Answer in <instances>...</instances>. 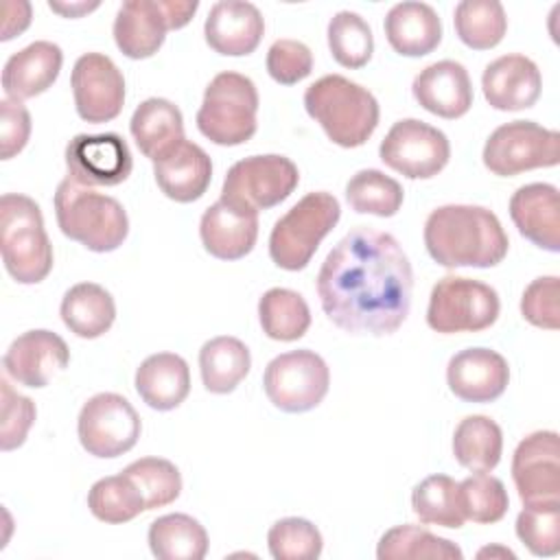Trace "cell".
<instances>
[{
    "instance_id": "obj_49",
    "label": "cell",
    "mask_w": 560,
    "mask_h": 560,
    "mask_svg": "<svg viewBox=\"0 0 560 560\" xmlns=\"http://www.w3.org/2000/svg\"><path fill=\"white\" fill-rule=\"evenodd\" d=\"M2 33L0 39L9 42L15 35H20L22 31H26V26L31 24V4L24 0H7L2 4Z\"/></svg>"
},
{
    "instance_id": "obj_41",
    "label": "cell",
    "mask_w": 560,
    "mask_h": 560,
    "mask_svg": "<svg viewBox=\"0 0 560 560\" xmlns=\"http://www.w3.org/2000/svg\"><path fill=\"white\" fill-rule=\"evenodd\" d=\"M516 516L518 540L540 558L558 556L560 551V501L523 503Z\"/></svg>"
},
{
    "instance_id": "obj_40",
    "label": "cell",
    "mask_w": 560,
    "mask_h": 560,
    "mask_svg": "<svg viewBox=\"0 0 560 560\" xmlns=\"http://www.w3.org/2000/svg\"><path fill=\"white\" fill-rule=\"evenodd\" d=\"M328 48L332 59L350 70L363 68L374 52L370 24L354 11H339L328 22Z\"/></svg>"
},
{
    "instance_id": "obj_4",
    "label": "cell",
    "mask_w": 560,
    "mask_h": 560,
    "mask_svg": "<svg viewBox=\"0 0 560 560\" xmlns=\"http://www.w3.org/2000/svg\"><path fill=\"white\" fill-rule=\"evenodd\" d=\"M55 217L63 236L96 254L118 249L129 234V219L118 199L70 177L61 179L55 190Z\"/></svg>"
},
{
    "instance_id": "obj_9",
    "label": "cell",
    "mask_w": 560,
    "mask_h": 560,
    "mask_svg": "<svg viewBox=\"0 0 560 560\" xmlns=\"http://www.w3.org/2000/svg\"><path fill=\"white\" fill-rule=\"evenodd\" d=\"M298 184L300 171L289 158L278 153L249 155L228 168L219 199L258 212L282 203Z\"/></svg>"
},
{
    "instance_id": "obj_35",
    "label": "cell",
    "mask_w": 560,
    "mask_h": 560,
    "mask_svg": "<svg viewBox=\"0 0 560 560\" xmlns=\"http://www.w3.org/2000/svg\"><path fill=\"white\" fill-rule=\"evenodd\" d=\"M378 560H462V549L424 527L396 525L387 529L376 547Z\"/></svg>"
},
{
    "instance_id": "obj_37",
    "label": "cell",
    "mask_w": 560,
    "mask_h": 560,
    "mask_svg": "<svg viewBox=\"0 0 560 560\" xmlns=\"http://www.w3.org/2000/svg\"><path fill=\"white\" fill-rule=\"evenodd\" d=\"M411 510L424 525L459 529L464 512L459 505L457 481L448 475H429L411 492Z\"/></svg>"
},
{
    "instance_id": "obj_42",
    "label": "cell",
    "mask_w": 560,
    "mask_h": 560,
    "mask_svg": "<svg viewBox=\"0 0 560 560\" xmlns=\"http://www.w3.org/2000/svg\"><path fill=\"white\" fill-rule=\"evenodd\" d=\"M459 505L466 521L490 525L508 514L510 497L501 479L488 472H475L457 483Z\"/></svg>"
},
{
    "instance_id": "obj_17",
    "label": "cell",
    "mask_w": 560,
    "mask_h": 560,
    "mask_svg": "<svg viewBox=\"0 0 560 560\" xmlns=\"http://www.w3.org/2000/svg\"><path fill=\"white\" fill-rule=\"evenodd\" d=\"M70 363L68 343L52 330H26L4 352V372L24 387H46Z\"/></svg>"
},
{
    "instance_id": "obj_51",
    "label": "cell",
    "mask_w": 560,
    "mask_h": 560,
    "mask_svg": "<svg viewBox=\"0 0 560 560\" xmlns=\"http://www.w3.org/2000/svg\"><path fill=\"white\" fill-rule=\"evenodd\" d=\"M98 4L101 2H83V0H79V2H55V0H50L48 2V7L57 13H61L63 18H81V15L98 9Z\"/></svg>"
},
{
    "instance_id": "obj_36",
    "label": "cell",
    "mask_w": 560,
    "mask_h": 560,
    "mask_svg": "<svg viewBox=\"0 0 560 560\" xmlns=\"http://www.w3.org/2000/svg\"><path fill=\"white\" fill-rule=\"evenodd\" d=\"M453 24L464 46L490 50L505 37L508 15L499 0H462L455 7Z\"/></svg>"
},
{
    "instance_id": "obj_15",
    "label": "cell",
    "mask_w": 560,
    "mask_h": 560,
    "mask_svg": "<svg viewBox=\"0 0 560 560\" xmlns=\"http://www.w3.org/2000/svg\"><path fill=\"white\" fill-rule=\"evenodd\" d=\"M68 177L85 188L118 186L133 168L131 151L118 133H79L66 144Z\"/></svg>"
},
{
    "instance_id": "obj_44",
    "label": "cell",
    "mask_w": 560,
    "mask_h": 560,
    "mask_svg": "<svg viewBox=\"0 0 560 560\" xmlns=\"http://www.w3.org/2000/svg\"><path fill=\"white\" fill-rule=\"evenodd\" d=\"M267 547L276 560H315L322 556L324 540L311 521L287 516L269 527Z\"/></svg>"
},
{
    "instance_id": "obj_12",
    "label": "cell",
    "mask_w": 560,
    "mask_h": 560,
    "mask_svg": "<svg viewBox=\"0 0 560 560\" xmlns=\"http://www.w3.org/2000/svg\"><path fill=\"white\" fill-rule=\"evenodd\" d=\"M142 422L133 405L114 392L88 398L79 411L77 433L81 446L101 459H112L131 451L140 438Z\"/></svg>"
},
{
    "instance_id": "obj_25",
    "label": "cell",
    "mask_w": 560,
    "mask_h": 560,
    "mask_svg": "<svg viewBox=\"0 0 560 560\" xmlns=\"http://www.w3.org/2000/svg\"><path fill=\"white\" fill-rule=\"evenodd\" d=\"M61 63V48L46 39L13 52L2 68V90L7 98L24 101L44 94L57 81Z\"/></svg>"
},
{
    "instance_id": "obj_34",
    "label": "cell",
    "mask_w": 560,
    "mask_h": 560,
    "mask_svg": "<svg viewBox=\"0 0 560 560\" xmlns=\"http://www.w3.org/2000/svg\"><path fill=\"white\" fill-rule=\"evenodd\" d=\"M258 319L269 339L298 341L311 326V308L298 291L273 287L258 300Z\"/></svg>"
},
{
    "instance_id": "obj_20",
    "label": "cell",
    "mask_w": 560,
    "mask_h": 560,
    "mask_svg": "<svg viewBox=\"0 0 560 560\" xmlns=\"http://www.w3.org/2000/svg\"><path fill=\"white\" fill-rule=\"evenodd\" d=\"M206 44L225 57L252 55L262 35L265 18L252 2L221 0L212 4L203 24Z\"/></svg>"
},
{
    "instance_id": "obj_3",
    "label": "cell",
    "mask_w": 560,
    "mask_h": 560,
    "mask_svg": "<svg viewBox=\"0 0 560 560\" xmlns=\"http://www.w3.org/2000/svg\"><path fill=\"white\" fill-rule=\"evenodd\" d=\"M304 109L328 140L343 149L365 144L381 118L374 94L341 74H326L311 83L304 92Z\"/></svg>"
},
{
    "instance_id": "obj_26",
    "label": "cell",
    "mask_w": 560,
    "mask_h": 560,
    "mask_svg": "<svg viewBox=\"0 0 560 560\" xmlns=\"http://www.w3.org/2000/svg\"><path fill=\"white\" fill-rule=\"evenodd\" d=\"M114 42L129 59L153 57L166 39V18L160 0H127L114 20Z\"/></svg>"
},
{
    "instance_id": "obj_45",
    "label": "cell",
    "mask_w": 560,
    "mask_h": 560,
    "mask_svg": "<svg viewBox=\"0 0 560 560\" xmlns=\"http://www.w3.org/2000/svg\"><path fill=\"white\" fill-rule=\"evenodd\" d=\"M2 394V422H0V448L13 451L24 444L35 418L37 409L28 396L18 394L7 378L0 381Z\"/></svg>"
},
{
    "instance_id": "obj_2",
    "label": "cell",
    "mask_w": 560,
    "mask_h": 560,
    "mask_svg": "<svg viewBox=\"0 0 560 560\" xmlns=\"http://www.w3.org/2000/svg\"><path fill=\"white\" fill-rule=\"evenodd\" d=\"M424 247L442 267L488 269L508 256L510 241L492 210L483 206L448 203L427 217Z\"/></svg>"
},
{
    "instance_id": "obj_50",
    "label": "cell",
    "mask_w": 560,
    "mask_h": 560,
    "mask_svg": "<svg viewBox=\"0 0 560 560\" xmlns=\"http://www.w3.org/2000/svg\"><path fill=\"white\" fill-rule=\"evenodd\" d=\"M160 7L166 18L168 31H177L192 20L195 11L199 9V2L197 0H160Z\"/></svg>"
},
{
    "instance_id": "obj_24",
    "label": "cell",
    "mask_w": 560,
    "mask_h": 560,
    "mask_svg": "<svg viewBox=\"0 0 560 560\" xmlns=\"http://www.w3.org/2000/svg\"><path fill=\"white\" fill-rule=\"evenodd\" d=\"M153 177L168 199L192 203L206 195L212 182V162L199 144L184 138L153 162Z\"/></svg>"
},
{
    "instance_id": "obj_7",
    "label": "cell",
    "mask_w": 560,
    "mask_h": 560,
    "mask_svg": "<svg viewBox=\"0 0 560 560\" xmlns=\"http://www.w3.org/2000/svg\"><path fill=\"white\" fill-rule=\"evenodd\" d=\"M258 90L241 72H219L206 85L197 109V129L219 147L245 144L256 133Z\"/></svg>"
},
{
    "instance_id": "obj_6",
    "label": "cell",
    "mask_w": 560,
    "mask_h": 560,
    "mask_svg": "<svg viewBox=\"0 0 560 560\" xmlns=\"http://www.w3.org/2000/svg\"><path fill=\"white\" fill-rule=\"evenodd\" d=\"M341 217L335 195L315 190L291 206L271 228L269 256L284 271H302Z\"/></svg>"
},
{
    "instance_id": "obj_39",
    "label": "cell",
    "mask_w": 560,
    "mask_h": 560,
    "mask_svg": "<svg viewBox=\"0 0 560 560\" xmlns=\"http://www.w3.org/2000/svg\"><path fill=\"white\" fill-rule=\"evenodd\" d=\"M88 508L98 521L112 525L129 523L147 510L138 486L125 472L98 479L88 492Z\"/></svg>"
},
{
    "instance_id": "obj_47",
    "label": "cell",
    "mask_w": 560,
    "mask_h": 560,
    "mask_svg": "<svg viewBox=\"0 0 560 560\" xmlns=\"http://www.w3.org/2000/svg\"><path fill=\"white\" fill-rule=\"evenodd\" d=\"M313 70V52L298 39H276L267 50V72L280 85H295Z\"/></svg>"
},
{
    "instance_id": "obj_52",
    "label": "cell",
    "mask_w": 560,
    "mask_h": 560,
    "mask_svg": "<svg viewBox=\"0 0 560 560\" xmlns=\"http://www.w3.org/2000/svg\"><path fill=\"white\" fill-rule=\"evenodd\" d=\"M505 556V558H514V553L510 551V549H501V547H486V549H481L477 556L479 558H483V556Z\"/></svg>"
},
{
    "instance_id": "obj_48",
    "label": "cell",
    "mask_w": 560,
    "mask_h": 560,
    "mask_svg": "<svg viewBox=\"0 0 560 560\" xmlns=\"http://www.w3.org/2000/svg\"><path fill=\"white\" fill-rule=\"evenodd\" d=\"M31 138V114L22 101H0V158L11 160Z\"/></svg>"
},
{
    "instance_id": "obj_31",
    "label": "cell",
    "mask_w": 560,
    "mask_h": 560,
    "mask_svg": "<svg viewBox=\"0 0 560 560\" xmlns=\"http://www.w3.org/2000/svg\"><path fill=\"white\" fill-rule=\"evenodd\" d=\"M249 348L230 335L208 339L199 350V372L210 394H230L249 374Z\"/></svg>"
},
{
    "instance_id": "obj_33",
    "label": "cell",
    "mask_w": 560,
    "mask_h": 560,
    "mask_svg": "<svg viewBox=\"0 0 560 560\" xmlns=\"http://www.w3.org/2000/svg\"><path fill=\"white\" fill-rule=\"evenodd\" d=\"M503 433L488 416H466L453 433V455L472 472H490L501 462Z\"/></svg>"
},
{
    "instance_id": "obj_10",
    "label": "cell",
    "mask_w": 560,
    "mask_h": 560,
    "mask_svg": "<svg viewBox=\"0 0 560 560\" xmlns=\"http://www.w3.org/2000/svg\"><path fill=\"white\" fill-rule=\"evenodd\" d=\"M481 160L499 177L549 168L560 162V133L534 120H512L488 136Z\"/></svg>"
},
{
    "instance_id": "obj_1",
    "label": "cell",
    "mask_w": 560,
    "mask_h": 560,
    "mask_svg": "<svg viewBox=\"0 0 560 560\" xmlns=\"http://www.w3.org/2000/svg\"><path fill=\"white\" fill-rule=\"evenodd\" d=\"M413 271L400 243L381 230H350L324 258L317 295L326 317L350 335H392L409 315Z\"/></svg>"
},
{
    "instance_id": "obj_46",
    "label": "cell",
    "mask_w": 560,
    "mask_h": 560,
    "mask_svg": "<svg viewBox=\"0 0 560 560\" xmlns=\"http://www.w3.org/2000/svg\"><path fill=\"white\" fill-rule=\"evenodd\" d=\"M521 315L538 328L558 330L560 326V280L540 276L527 284L521 298Z\"/></svg>"
},
{
    "instance_id": "obj_28",
    "label": "cell",
    "mask_w": 560,
    "mask_h": 560,
    "mask_svg": "<svg viewBox=\"0 0 560 560\" xmlns=\"http://www.w3.org/2000/svg\"><path fill=\"white\" fill-rule=\"evenodd\" d=\"M138 396L158 411L179 407L190 392V370L184 357L175 352H158L147 357L133 378Z\"/></svg>"
},
{
    "instance_id": "obj_21",
    "label": "cell",
    "mask_w": 560,
    "mask_h": 560,
    "mask_svg": "<svg viewBox=\"0 0 560 560\" xmlns=\"http://www.w3.org/2000/svg\"><path fill=\"white\" fill-rule=\"evenodd\" d=\"M411 94L422 109L446 120L462 118L472 105L468 70L453 59H442L422 68L411 83Z\"/></svg>"
},
{
    "instance_id": "obj_5",
    "label": "cell",
    "mask_w": 560,
    "mask_h": 560,
    "mask_svg": "<svg viewBox=\"0 0 560 560\" xmlns=\"http://www.w3.org/2000/svg\"><path fill=\"white\" fill-rule=\"evenodd\" d=\"M0 252L7 273L20 284H37L52 269V245L39 206L20 192L0 199Z\"/></svg>"
},
{
    "instance_id": "obj_11",
    "label": "cell",
    "mask_w": 560,
    "mask_h": 560,
    "mask_svg": "<svg viewBox=\"0 0 560 560\" xmlns=\"http://www.w3.org/2000/svg\"><path fill=\"white\" fill-rule=\"evenodd\" d=\"M267 398L287 413H304L315 409L330 387V370L326 361L308 350H291L273 357L262 374Z\"/></svg>"
},
{
    "instance_id": "obj_27",
    "label": "cell",
    "mask_w": 560,
    "mask_h": 560,
    "mask_svg": "<svg viewBox=\"0 0 560 560\" xmlns=\"http://www.w3.org/2000/svg\"><path fill=\"white\" fill-rule=\"evenodd\" d=\"M389 46L402 57H424L442 42V20L427 2H398L383 22Z\"/></svg>"
},
{
    "instance_id": "obj_8",
    "label": "cell",
    "mask_w": 560,
    "mask_h": 560,
    "mask_svg": "<svg viewBox=\"0 0 560 560\" xmlns=\"http://www.w3.org/2000/svg\"><path fill=\"white\" fill-rule=\"evenodd\" d=\"M501 311L497 291L472 278L444 276L429 295L427 324L442 335L481 332L490 328Z\"/></svg>"
},
{
    "instance_id": "obj_18",
    "label": "cell",
    "mask_w": 560,
    "mask_h": 560,
    "mask_svg": "<svg viewBox=\"0 0 560 560\" xmlns=\"http://www.w3.org/2000/svg\"><path fill=\"white\" fill-rule=\"evenodd\" d=\"M446 383L464 402H492L510 383V365L497 350L466 348L451 357Z\"/></svg>"
},
{
    "instance_id": "obj_23",
    "label": "cell",
    "mask_w": 560,
    "mask_h": 560,
    "mask_svg": "<svg viewBox=\"0 0 560 560\" xmlns=\"http://www.w3.org/2000/svg\"><path fill=\"white\" fill-rule=\"evenodd\" d=\"M199 236L210 256L219 260H238L256 245L258 212L243 210L219 199L201 214Z\"/></svg>"
},
{
    "instance_id": "obj_19",
    "label": "cell",
    "mask_w": 560,
    "mask_h": 560,
    "mask_svg": "<svg viewBox=\"0 0 560 560\" xmlns=\"http://www.w3.org/2000/svg\"><path fill=\"white\" fill-rule=\"evenodd\" d=\"M481 90L490 107L499 112H518L536 105L542 90V77L529 57L512 52L497 57L483 68Z\"/></svg>"
},
{
    "instance_id": "obj_38",
    "label": "cell",
    "mask_w": 560,
    "mask_h": 560,
    "mask_svg": "<svg viewBox=\"0 0 560 560\" xmlns=\"http://www.w3.org/2000/svg\"><path fill=\"white\" fill-rule=\"evenodd\" d=\"M346 199L359 214L394 217L405 199L402 186L378 168H363L346 184Z\"/></svg>"
},
{
    "instance_id": "obj_22",
    "label": "cell",
    "mask_w": 560,
    "mask_h": 560,
    "mask_svg": "<svg viewBox=\"0 0 560 560\" xmlns=\"http://www.w3.org/2000/svg\"><path fill=\"white\" fill-rule=\"evenodd\" d=\"M510 217L521 236L545 252H560V195L553 184L534 182L514 190Z\"/></svg>"
},
{
    "instance_id": "obj_13",
    "label": "cell",
    "mask_w": 560,
    "mask_h": 560,
    "mask_svg": "<svg viewBox=\"0 0 560 560\" xmlns=\"http://www.w3.org/2000/svg\"><path fill=\"white\" fill-rule=\"evenodd\" d=\"M378 155L407 179H431L448 164L451 142L438 127L418 118H402L381 140Z\"/></svg>"
},
{
    "instance_id": "obj_32",
    "label": "cell",
    "mask_w": 560,
    "mask_h": 560,
    "mask_svg": "<svg viewBox=\"0 0 560 560\" xmlns=\"http://www.w3.org/2000/svg\"><path fill=\"white\" fill-rule=\"evenodd\" d=\"M149 549L160 560H201L208 553V534L190 514L158 516L147 534Z\"/></svg>"
},
{
    "instance_id": "obj_30",
    "label": "cell",
    "mask_w": 560,
    "mask_h": 560,
    "mask_svg": "<svg viewBox=\"0 0 560 560\" xmlns=\"http://www.w3.org/2000/svg\"><path fill=\"white\" fill-rule=\"evenodd\" d=\"M63 324L81 339L105 335L116 319L112 293L96 282H79L63 293L59 306Z\"/></svg>"
},
{
    "instance_id": "obj_29",
    "label": "cell",
    "mask_w": 560,
    "mask_h": 560,
    "mask_svg": "<svg viewBox=\"0 0 560 560\" xmlns=\"http://www.w3.org/2000/svg\"><path fill=\"white\" fill-rule=\"evenodd\" d=\"M129 131L142 155L155 162L184 140V116L168 98L151 96L136 107Z\"/></svg>"
},
{
    "instance_id": "obj_14",
    "label": "cell",
    "mask_w": 560,
    "mask_h": 560,
    "mask_svg": "<svg viewBox=\"0 0 560 560\" xmlns=\"http://www.w3.org/2000/svg\"><path fill=\"white\" fill-rule=\"evenodd\" d=\"M74 107L81 120L101 125L114 120L125 105V77L103 52H85L74 61L72 77Z\"/></svg>"
},
{
    "instance_id": "obj_16",
    "label": "cell",
    "mask_w": 560,
    "mask_h": 560,
    "mask_svg": "<svg viewBox=\"0 0 560 560\" xmlns=\"http://www.w3.org/2000/svg\"><path fill=\"white\" fill-rule=\"evenodd\" d=\"M512 479L523 503L560 501V440L556 431L523 438L512 457Z\"/></svg>"
},
{
    "instance_id": "obj_43",
    "label": "cell",
    "mask_w": 560,
    "mask_h": 560,
    "mask_svg": "<svg viewBox=\"0 0 560 560\" xmlns=\"http://www.w3.org/2000/svg\"><path fill=\"white\" fill-rule=\"evenodd\" d=\"M140 490L147 510L173 503L182 492L177 466L164 457H140L122 470Z\"/></svg>"
}]
</instances>
